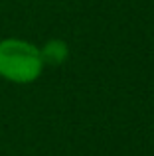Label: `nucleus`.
<instances>
[{"label":"nucleus","instance_id":"f257e3e1","mask_svg":"<svg viewBox=\"0 0 154 156\" xmlns=\"http://www.w3.org/2000/svg\"><path fill=\"white\" fill-rule=\"evenodd\" d=\"M44 71L40 48L26 40L8 38L0 42V75L12 83H32Z\"/></svg>","mask_w":154,"mask_h":156},{"label":"nucleus","instance_id":"f03ea898","mask_svg":"<svg viewBox=\"0 0 154 156\" xmlns=\"http://www.w3.org/2000/svg\"><path fill=\"white\" fill-rule=\"evenodd\" d=\"M42 53V59L44 65H61L63 61L69 57V48L63 40H50L46 46L40 50Z\"/></svg>","mask_w":154,"mask_h":156}]
</instances>
